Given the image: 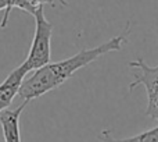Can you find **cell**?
<instances>
[{
  "label": "cell",
  "mask_w": 158,
  "mask_h": 142,
  "mask_svg": "<svg viewBox=\"0 0 158 142\" xmlns=\"http://www.w3.org/2000/svg\"><path fill=\"white\" fill-rule=\"evenodd\" d=\"M129 31H131V24L126 25L122 33L114 36L98 46L90 47V49H86V47L81 49L77 55L71 56L65 60L50 63L43 69L32 73L29 78L24 81L18 96L22 99V102L29 103L33 99H38L50 91L57 89L67 79L71 78L78 70L89 66L90 63L97 60L100 56L122 49V46L128 42Z\"/></svg>",
  "instance_id": "1"
},
{
  "label": "cell",
  "mask_w": 158,
  "mask_h": 142,
  "mask_svg": "<svg viewBox=\"0 0 158 142\" xmlns=\"http://www.w3.org/2000/svg\"><path fill=\"white\" fill-rule=\"evenodd\" d=\"M46 3L52 2H43L32 16L35 20V33H33L29 53H28L25 61L22 63V66L28 70V73H31V71L35 73V71L43 69L47 64L52 63L50 60H52L53 24L44 16Z\"/></svg>",
  "instance_id": "2"
},
{
  "label": "cell",
  "mask_w": 158,
  "mask_h": 142,
  "mask_svg": "<svg viewBox=\"0 0 158 142\" xmlns=\"http://www.w3.org/2000/svg\"><path fill=\"white\" fill-rule=\"evenodd\" d=\"M129 67L135 70V78L129 85V91L143 85L147 92V109L146 114L158 120V66H148L143 59L131 61Z\"/></svg>",
  "instance_id": "3"
},
{
  "label": "cell",
  "mask_w": 158,
  "mask_h": 142,
  "mask_svg": "<svg viewBox=\"0 0 158 142\" xmlns=\"http://www.w3.org/2000/svg\"><path fill=\"white\" fill-rule=\"evenodd\" d=\"M27 74L28 70L21 64L11 71L7 78L0 84V114L4 113L6 109L13 103L14 98L18 96Z\"/></svg>",
  "instance_id": "4"
},
{
  "label": "cell",
  "mask_w": 158,
  "mask_h": 142,
  "mask_svg": "<svg viewBox=\"0 0 158 142\" xmlns=\"http://www.w3.org/2000/svg\"><path fill=\"white\" fill-rule=\"evenodd\" d=\"M27 102H22L17 109L6 110L0 114V126L3 130L4 142H21V131H19V116L27 107Z\"/></svg>",
  "instance_id": "5"
},
{
  "label": "cell",
  "mask_w": 158,
  "mask_h": 142,
  "mask_svg": "<svg viewBox=\"0 0 158 142\" xmlns=\"http://www.w3.org/2000/svg\"><path fill=\"white\" fill-rule=\"evenodd\" d=\"M98 140L101 142H158V126L154 128L144 131L142 134H137L131 138H122V140H115L111 137V132L108 130H104L100 132Z\"/></svg>",
  "instance_id": "6"
},
{
  "label": "cell",
  "mask_w": 158,
  "mask_h": 142,
  "mask_svg": "<svg viewBox=\"0 0 158 142\" xmlns=\"http://www.w3.org/2000/svg\"><path fill=\"white\" fill-rule=\"evenodd\" d=\"M8 4V0H0V11H4L7 8Z\"/></svg>",
  "instance_id": "7"
}]
</instances>
